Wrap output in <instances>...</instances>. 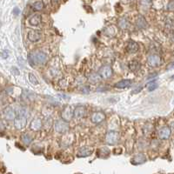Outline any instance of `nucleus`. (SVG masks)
<instances>
[{
    "label": "nucleus",
    "mask_w": 174,
    "mask_h": 174,
    "mask_svg": "<svg viewBox=\"0 0 174 174\" xmlns=\"http://www.w3.org/2000/svg\"><path fill=\"white\" fill-rule=\"evenodd\" d=\"M98 74L101 76V78L106 79V78H111L112 76V69L109 65H104L100 68Z\"/></svg>",
    "instance_id": "obj_7"
},
{
    "label": "nucleus",
    "mask_w": 174,
    "mask_h": 174,
    "mask_svg": "<svg viewBox=\"0 0 174 174\" xmlns=\"http://www.w3.org/2000/svg\"><path fill=\"white\" fill-rule=\"evenodd\" d=\"M167 10L171 11H174V0H172V1H170L169 3H168V4H167Z\"/></svg>",
    "instance_id": "obj_31"
},
{
    "label": "nucleus",
    "mask_w": 174,
    "mask_h": 174,
    "mask_svg": "<svg viewBox=\"0 0 174 174\" xmlns=\"http://www.w3.org/2000/svg\"><path fill=\"white\" fill-rule=\"evenodd\" d=\"M165 29L169 32L174 31V17H169L165 21Z\"/></svg>",
    "instance_id": "obj_21"
},
{
    "label": "nucleus",
    "mask_w": 174,
    "mask_h": 174,
    "mask_svg": "<svg viewBox=\"0 0 174 174\" xmlns=\"http://www.w3.org/2000/svg\"><path fill=\"white\" fill-rule=\"evenodd\" d=\"M120 139L119 133L115 130H110L105 135V142L109 145H114L118 143Z\"/></svg>",
    "instance_id": "obj_3"
},
{
    "label": "nucleus",
    "mask_w": 174,
    "mask_h": 174,
    "mask_svg": "<svg viewBox=\"0 0 174 174\" xmlns=\"http://www.w3.org/2000/svg\"><path fill=\"white\" fill-rule=\"evenodd\" d=\"M158 83H157L155 80L150 81V82L147 83V85H146L147 90L149 91H154V90H156L157 88H158Z\"/></svg>",
    "instance_id": "obj_26"
},
{
    "label": "nucleus",
    "mask_w": 174,
    "mask_h": 174,
    "mask_svg": "<svg viewBox=\"0 0 174 174\" xmlns=\"http://www.w3.org/2000/svg\"><path fill=\"white\" fill-rule=\"evenodd\" d=\"M11 72H12L13 75H19V71H18V69L17 68H16V67H12L11 68Z\"/></svg>",
    "instance_id": "obj_33"
},
{
    "label": "nucleus",
    "mask_w": 174,
    "mask_h": 174,
    "mask_svg": "<svg viewBox=\"0 0 174 174\" xmlns=\"http://www.w3.org/2000/svg\"><path fill=\"white\" fill-rule=\"evenodd\" d=\"M41 33L35 30H30L28 31V39L30 42H38L41 39Z\"/></svg>",
    "instance_id": "obj_11"
},
{
    "label": "nucleus",
    "mask_w": 174,
    "mask_h": 174,
    "mask_svg": "<svg viewBox=\"0 0 174 174\" xmlns=\"http://www.w3.org/2000/svg\"><path fill=\"white\" fill-rule=\"evenodd\" d=\"M54 130L57 133L65 134L69 130V124L65 120H57L54 122Z\"/></svg>",
    "instance_id": "obj_2"
},
{
    "label": "nucleus",
    "mask_w": 174,
    "mask_h": 174,
    "mask_svg": "<svg viewBox=\"0 0 174 174\" xmlns=\"http://www.w3.org/2000/svg\"><path fill=\"white\" fill-rule=\"evenodd\" d=\"M142 89H143V87H142V86L138 87V88H137L136 90H134V91H132V93H138V92H139V91H142Z\"/></svg>",
    "instance_id": "obj_35"
},
{
    "label": "nucleus",
    "mask_w": 174,
    "mask_h": 174,
    "mask_svg": "<svg viewBox=\"0 0 174 174\" xmlns=\"http://www.w3.org/2000/svg\"><path fill=\"white\" fill-rule=\"evenodd\" d=\"M172 133V130L169 126H164L162 127L158 131V136L161 139H168Z\"/></svg>",
    "instance_id": "obj_12"
},
{
    "label": "nucleus",
    "mask_w": 174,
    "mask_h": 174,
    "mask_svg": "<svg viewBox=\"0 0 174 174\" xmlns=\"http://www.w3.org/2000/svg\"><path fill=\"white\" fill-rule=\"evenodd\" d=\"M172 79H174V76H172Z\"/></svg>",
    "instance_id": "obj_41"
},
{
    "label": "nucleus",
    "mask_w": 174,
    "mask_h": 174,
    "mask_svg": "<svg viewBox=\"0 0 174 174\" xmlns=\"http://www.w3.org/2000/svg\"><path fill=\"white\" fill-rule=\"evenodd\" d=\"M28 78H29V81H30L32 85H39V84L38 78L35 77V75L33 73H29V75H28Z\"/></svg>",
    "instance_id": "obj_28"
},
{
    "label": "nucleus",
    "mask_w": 174,
    "mask_h": 174,
    "mask_svg": "<svg viewBox=\"0 0 174 174\" xmlns=\"http://www.w3.org/2000/svg\"><path fill=\"white\" fill-rule=\"evenodd\" d=\"M21 139L22 141H23V143L25 144H26V145H29L30 144H31L32 140H33V139H32V137H31L30 134H28V133H25V134L22 135Z\"/></svg>",
    "instance_id": "obj_25"
},
{
    "label": "nucleus",
    "mask_w": 174,
    "mask_h": 174,
    "mask_svg": "<svg viewBox=\"0 0 174 174\" xmlns=\"http://www.w3.org/2000/svg\"><path fill=\"white\" fill-rule=\"evenodd\" d=\"M141 6L144 9H148L152 5V0H140Z\"/></svg>",
    "instance_id": "obj_29"
},
{
    "label": "nucleus",
    "mask_w": 174,
    "mask_h": 174,
    "mask_svg": "<svg viewBox=\"0 0 174 174\" xmlns=\"http://www.w3.org/2000/svg\"><path fill=\"white\" fill-rule=\"evenodd\" d=\"M132 84V81L130 79H123L121 81H118L114 85L115 88L117 89H125V88H128L130 87Z\"/></svg>",
    "instance_id": "obj_16"
},
{
    "label": "nucleus",
    "mask_w": 174,
    "mask_h": 174,
    "mask_svg": "<svg viewBox=\"0 0 174 174\" xmlns=\"http://www.w3.org/2000/svg\"><path fill=\"white\" fill-rule=\"evenodd\" d=\"M174 67V62H172V63H171L170 65H167V70H171Z\"/></svg>",
    "instance_id": "obj_37"
},
{
    "label": "nucleus",
    "mask_w": 174,
    "mask_h": 174,
    "mask_svg": "<svg viewBox=\"0 0 174 174\" xmlns=\"http://www.w3.org/2000/svg\"><path fill=\"white\" fill-rule=\"evenodd\" d=\"M128 67H129V69H130V71H132V72H137V71L140 69L141 64L139 63V61L136 60V59H133V60H131L129 62Z\"/></svg>",
    "instance_id": "obj_19"
},
{
    "label": "nucleus",
    "mask_w": 174,
    "mask_h": 174,
    "mask_svg": "<svg viewBox=\"0 0 174 174\" xmlns=\"http://www.w3.org/2000/svg\"><path fill=\"white\" fill-rule=\"evenodd\" d=\"M28 59L31 65H44L46 64L48 60V57L46 53L41 51H35L29 54Z\"/></svg>",
    "instance_id": "obj_1"
},
{
    "label": "nucleus",
    "mask_w": 174,
    "mask_h": 174,
    "mask_svg": "<svg viewBox=\"0 0 174 174\" xmlns=\"http://www.w3.org/2000/svg\"><path fill=\"white\" fill-rule=\"evenodd\" d=\"M93 152V149L89 146H83V147L79 148L77 153V157L78 158H85V157L91 156Z\"/></svg>",
    "instance_id": "obj_8"
},
{
    "label": "nucleus",
    "mask_w": 174,
    "mask_h": 174,
    "mask_svg": "<svg viewBox=\"0 0 174 174\" xmlns=\"http://www.w3.org/2000/svg\"><path fill=\"white\" fill-rule=\"evenodd\" d=\"M52 117H48V118H46L45 120H44V126H47L46 128L48 129H50L51 127H52Z\"/></svg>",
    "instance_id": "obj_30"
},
{
    "label": "nucleus",
    "mask_w": 174,
    "mask_h": 174,
    "mask_svg": "<svg viewBox=\"0 0 174 174\" xmlns=\"http://www.w3.org/2000/svg\"><path fill=\"white\" fill-rule=\"evenodd\" d=\"M126 51L129 53H136L139 51V44H138V43H136L135 41L130 40L127 43V45H126Z\"/></svg>",
    "instance_id": "obj_17"
},
{
    "label": "nucleus",
    "mask_w": 174,
    "mask_h": 174,
    "mask_svg": "<svg viewBox=\"0 0 174 174\" xmlns=\"http://www.w3.org/2000/svg\"><path fill=\"white\" fill-rule=\"evenodd\" d=\"M61 117L63 118V120L70 122L74 117V111H72V108L70 105H67L63 109V111L61 112Z\"/></svg>",
    "instance_id": "obj_5"
},
{
    "label": "nucleus",
    "mask_w": 174,
    "mask_h": 174,
    "mask_svg": "<svg viewBox=\"0 0 174 174\" xmlns=\"http://www.w3.org/2000/svg\"><path fill=\"white\" fill-rule=\"evenodd\" d=\"M4 116L7 120H14L17 117V113L12 107L8 106L4 110Z\"/></svg>",
    "instance_id": "obj_9"
},
{
    "label": "nucleus",
    "mask_w": 174,
    "mask_h": 174,
    "mask_svg": "<svg viewBox=\"0 0 174 174\" xmlns=\"http://www.w3.org/2000/svg\"><path fill=\"white\" fill-rule=\"evenodd\" d=\"M81 91L85 94H89L90 93V88L88 86H84L83 88H81Z\"/></svg>",
    "instance_id": "obj_32"
},
{
    "label": "nucleus",
    "mask_w": 174,
    "mask_h": 174,
    "mask_svg": "<svg viewBox=\"0 0 174 174\" xmlns=\"http://www.w3.org/2000/svg\"><path fill=\"white\" fill-rule=\"evenodd\" d=\"M101 76L98 73H91L88 77V81L91 84H97L101 80Z\"/></svg>",
    "instance_id": "obj_24"
},
{
    "label": "nucleus",
    "mask_w": 174,
    "mask_h": 174,
    "mask_svg": "<svg viewBox=\"0 0 174 174\" xmlns=\"http://www.w3.org/2000/svg\"><path fill=\"white\" fill-rule=\"evenodd\" d=\"M57 96H58L60 98H62V99H64V100H69L70 99V97H68V96H66V95H63V94H57Z\"/></svg>",
    "instance_id": "obj_34"
},
{
    "label": "nucleus",
    "mask_w": 174,
    "mask_h": 174,
    "mask_svg": "<svg viewBox=\"0 0 174 174\" xmlns=\"http://www.w3.org/2000/svg\"><path fill=\"white\" fill-rule=\"evenodd\" d=\"M170 128H171V130H174V122L172 123V126H171V127H170Z\"/></svg>",
    "instance_id": "obj_39"
},
{
    "label": "nucleus",
    "mask_w": 174,
    "mask_h": 174,
    "mask_svg": "<svg viewBox=\"0 0 174 174\" xmlns=\"http://www.w3.org/2000/svg\"><path fill=\"white\" fill-rule=\"evenodd\" d=\"M32 8L35 11H42L44 8V4L42 1H36L32 4Z\"/></svg>",
    "instance_id": "obj_27"
},
{
    "label": "nucleus",
    "mask_w": 174,
    "mask_h": 174,
    "mask_svg": "<svg viewBox=\"0 0 174 174\" xmlns=\"http://www.w3.org/2000/svg\"><path fill=\"white\" fill-rule=\"evenodd\" d=\"M19 12H20V11H19V9L17 8V7H16V8H14V11H13V13L16 15V16H17L18 14H19Z\"/></svg>",
    "instance_id": "obj_36"
},
{
    "label": "nucleus",
    "mask_w": 174,
    "mask_h": 174,
    "mask_svg": "<svg viewBox=\"0 0 174 174\" xmlns=\"http://www.w3.org/2000/svg\"><path fill=\"white\" fill-rule=\"evenodd\" d=\"M42 126H43L42 120H41L40 118H39V117H37V118H34V119L31 121L30 128V130H39L42 128Z\"/></svg>",
    "instance_id": "obj_18"
},
{
    "label": "nucleus",
    "mask_w": 174,
    "mask_h": 174,
    "mask_svg": "<svg viewBox=\"0 0 174 174\" xmlns=\"http://www.w3.org/2000/svg\"><path fill=\"white\" fill-rule=\"evenodd\" d=\"M55 1H58V0H55Z\"/></svg>",
    "instance_id": "obj_42"
},
{
    "label": "nucleus",
    "mask_w": 174,
    "mask_h": 174,
    "mask_svg": "<svg viewBox=\"0 0 174 174\" xmlns=\"http://www.w3.org/2000/svg\"><path fill=\"white\" fill-rule=\"evenodd\" d=\"M85 114H86V108L83 105H79L74 109V117L77 119L84 117L85 116Z\"/></svg>",
    "instance_id": "obj_10"
},
{
    "label": "nucleus",
    "mask_w": 174,
    "mask_h": 174,
    "mask_svg": "<svg viewBox=\"0 0 174 174\" xmlns=\"http://www.w3.org/2000/svg\"><path fill=\"white\" fill-rule=\"evenodd\" d=\"M117 25L120 27V29H122V30H126V29H127V28L129 27L130 23H129V21L126 19V17H121V18L118 19Z\"/></svg>",
    "instance_id": "obj_23"
},
{
    "label": "nucleus",
    "mask_w": 174,
    "mask_h": 174,
    "mask_svg": "<svg viewBox=\"0 0 174 174\" xmlns=\"http://www.w3.org/2000/svg\"><path fill=\"white\" fill-rule=\"evenodd\" d=\"M41 22H42V16L40 14H35L29 20L30 25L32 26H39L41 24Z\"/></svg>",
    "instance_id": "obj_20"
},
{
    "label": "nucleus",
    "mask_w": 174,
    "mask_h": 174,
    "mask_svg": "<svg viewBox=\"0 0 174 174\" xmlns=\"http://www.w3.org/2000/svg\"><path fill=\"white\" fill-rule=\"evenodd\" d=\"M136 25L139 29H145V28H147L148 23L144 16L139 15L137 17V19H136Z\"/></svg>",
    "instance_id": "obj_15"
},
{
    "label": "nucleus",
    "mask_w": 174,
    "mask_h": 174,
    "mask_svg": "<svg viewBox=\"0 0 174 174\" xmlns=\"http://www.w3.org/2000/svg\"><path fill=\"white\" fill-rule=\"evenodd\" d=\"M146 161V158L144 155L143 153H139V154H136L132 159H131V164L134 165H139L141 164H144V162Z\"/></svg>",
    "instance_id": "obj_13"
},
{
    "label": "nucleus",
    "mask_w": 174,
    "mask_h": 174,
    "mask_svg": "<svg viewBox=\"0 0 174 174\" xmlns=\"http://www.w3.org/2000/svg\"><path fill=\"white\" fill-rule=\"evenodd\" d=\"M147 63L151 67H158L161 64V57L157 53L150 54L147 57Z\"/></svg>",
    "instance_id": "obj_4"
},
{
    "label": "nucleus",
    "mask_w": 174,
    "mask_h": 174,
    "mask_svg": "<svg viewBox=\"0 0 174 174\" xmlns=\"http://www.w3.org/2000/svg\"><path fill=\"white\" fill-rule=\"evenodd\" d=\"M172 41L174 42V31L172 33Z\"/></svg>",
    "instance_id": "obj_40"
},
{
    "label": "nucleus",
    "mask_w": 174,
    "mask_h": 174,
    "mask_svg": "<svg viewBox=\"0 0 174 174\" xmlns=\"http://www.w3.org/2000/svg\"><path fill=\"white\" fill-rule=\"evenodd\" d=\"M110 154V150L107 147H101L98 149V157L105 158L106 157L109 156Z\"/></svg>",
    "instance_id": "obj_22"
},
{
    "label": "nucleus",
    "mask_w": 174,
    "mask_h": 174,
    "mask_svg": "<svg viewBox=\"0 0 174 174\" xmlns=\"http://www.w3.org/2000/svg\"><path fill=\"white\" fill-rule=\"evenodd\" d=\"M105 119V115L101 112H94L91 116V121L94 124H99L101 122H103Z\"/></svg>",
    "instance_id": "obj_14"
},
{
    "label": "nucleus",
    "mask_w": 174,
    "mask_h": 174,
    "mask_svg": "<svg viewBox=\"0 0 174 174\" xmlns=\"http://www.w3.org/2000/svg\"><path fill=\"white\" fill-rule=\"evenodd\" d=\"M27 123V117L22 116V115H17L16 118L14 119V126L17 130H21L25 128Z\"/></svg>",
    "instance_id": "obj_6"
},
{
    "label": "nucleus",
    "mask_w": 174,
    "mask_h": 174,
    "mask_svg": "<svg viewBox=\"0 0 174 174\" xmlns=\"http://www.w3.org/2000/svg\"><path fill=\"white\" fill-rule=\"evenodd\" d=\"M2 57H4V58H6L7 57H8V53H6V52H4L2 53Z\"/></svg>",
    "instance_id": "obj_38"
}]
</instances>
